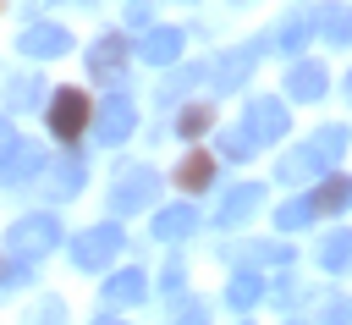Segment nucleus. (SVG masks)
I'll use <instances>...</instances> for the list:
<instances>
[{"label": "nucleus", "mask_w": 352, "mask_h": 325, "mask_svg": "<svg viewBox=\"0 0 352 325\" xmlns=\"http://www.w3.org/2000/svg\"><path fill=\"white\" fill-rule=\"evenodd\" d=\"M314 143H319V154L330 160V171L341 165V154H346V127H319L314 132Z\"/></svg>", "instance_id": "obj_30"}, {"label": "nucleus", "mask_w": 352, "mask_h": 325, "mask_svg": "<svg viewBox=\"0 0 352 325\" xmlns=\"http://www.w3.org/2000/svg\"><path fill=\"white\" fill-rule=\"evenodd\" d=\"M94 121V110H88V94L82 88H55L50 94V132L60 138V143H77V132Z\"/></svg>", "instance_id": "obj_4"}, {"label": "nucleus", "mask_w": 352, "mask_h": 325, "mask_svg": "<svg viewBox=\"0 0 352 325\" xmlns=\"http://www.w3.org/2000/svg\"><path fill=\"white\" fill-rule=\"evenodd\" d=\"M270 50V39L264 44H236V50H226L214 66H209V77H214V94H236L248 77H253V66H258V55Z\"/></svg>", "instance_id": "obj_6"}, {"label": "nucleus", "mask_w": 352, "mask_h": 325, "mask_svg": "<svg viewBox=\"0 0 352 325\" xmlns=\"http://www.w3.org/2000/svg\"><path fill=\"white\" fill-rule=\"evenodd\" d=\"M11 149H16V127L0 116V165H6V154H11Z\"/></svg>", "instance_id": "obj_36"}, {"label": "nucleus", "mask_w": 352, "mask_h": 325, "mask_svg": "<svg viewBox=\"0 0 352 325\" xmlns=\"http://www.w3.org/2000/svg\"><path fill=\"white\" fill-rule=\"evenodd\" d=\"M182 28H143V39H138V61H148V66H170L176 55H182Z\"/></svg>", "instance_id": "obj_13"}, {"label": "nucleus", "mask_w": 352, "mask_h": 325, "mask_svg": "<svg viewBox=\"0 0 352 325\" xmlns=\"http://www.w3.org/2000/svg\"><path fill=\"white\" fill-rule=\"evenodd\" d=\"M132 127H138V105L121 88H110L104 105H99V116H94V138L99 143H121V138H132Z\"/></svg>", "instance_id": "obj_7"}, {"label": "nucleus", "mask_w": 352, "mask_h": 325, "mask_svg": "<svg viewBox=\"0 0 352 325\" xmlns=\"http://www.w3.org/2000/svg\"><path fill=\"white\" fill-rule=\"evenodd\" d=\"M242 127L258 138V143H275V138H286V105L280 99H270V94H258V99H248V116H242Z\"/></svg>", "instance_id": "obj_9"}, {"label": "nucleus", "mask_w": 352, "mask_h": 325, "mask_svg": "<svg viewBox=\"0 0 352 325\" xmlns=\"http://www.w3.org/2000/svg\"><path fill=\"white\" fill-rule=\"evenodd\" d=\"M204 77H209V66H204V61H192V66H176V72L160 83V105H176V99H182L192 83H204Z\"/></svg>", "instance_id": "obj_23"}, {"label": "nucleus", "mask_w": 352, "mask_h": 325, "mask_svg": "<svg viewBox=\"0 0 352 325\" xmlns=\"http://www.w3.org/2000/svg\"><path fill=\"white\" fill-rule=\"evenodd\" d=\"M308 33H314V28H308V17H286V22L275 28V39H270V44H275L280 55H297V50L308 44Z\"/></svg>", "instance_id": "obj_27"}, {"label": "nucleus", "mask_w": 352, "mask_h": 325, "mask_svg": "<svg viewBox=\"0 0 352 325\" xmlns=\"http://www.w3.org/2000/svg\"><path fill=\"white\" fill-rule=\"evenodd\" d=\"M16 50H22V55H33V61H55V55H66V50H72V33H66V28H55V22H28V28H22V39H16Z\"/></svg>", "instance_id": "obj_10"}, {"label": "nucleus", "mask_w": 352, "mask_h": 325, "mask_svg": "<svg viewBox=\"0 0 352 325\" xmlns=\"http://www.w3.org/2000/svg\"><path fill=\"white\" fill-rule=\"evenodd\" d=\"M314 220V198H286L280 209H275V226L280 231H297V226H308Z\"/></svg>", "instance_id": "obj_29"}, {"label": "nucleus", "mask_w": 352, "mask_h": 325, "mask_svg": "<svg viewBox=\"0 0 352 325\" xmlns=\"http://www.w3.org/2000/svg\"><path fill=\"white\" fill-rule=\"evenodd\" d=\"M82 182H88V160H82V149H66L60 160H50V171H38L44 198H72V193H82Z\"/></svg>", "instance_id": "obj_8"}, {"label": "nucleus", "mask_w": 352, "mask_h": 325, "mask_svg": "<svg viewBox=\"0 0 352 325\" xmlns=\"http://www.w3.org/2000/svg\"><path fill=\"white\" fill-rule=\"evenodd\" d=\"M170 325H209V303L182 297V303H176V314H170Z\"/></svg>", "instance_id": "obj_31"}, {"label": "nucleus", "mask_w": 352, "mask_h": 325, "mask_svg": "<svg viewBox=\"0 0 352 325\" xmlns=\"http://www.w3.org/2000/svg\"><path fill=\"white\" fill-rule=\"evenodd\" d=\"M121 248H126V231L116 220H104V226H88V231L72 237V264L77 270H104L110 259H121Z\"/></svg>", "instance_id": "obj_1"}, {"label": "nucleus", "mask_w": 352, "mask_h": 325, "mask_svg": "<svg viewBox=\"0 0 352 325\" xmlns=\"http://www.w3.org/2000/svg\"><path fill=\"white\" fill-rule=\"evenodd\" d=\"M126 22H132V28H148V0H132V11H126Z\"/></svg>", "instance_id": "obj_37"}, {"label": "nucleus", "mask_w": 352, "mask_h": 325, "mask_svg": "<svg viewBox=\"0 0 352 325\" xmlns=\"http://www.w3.org/2000/svg\"><path fill=\"white\" fill-rule=\"evenodd\" d=\"M198 231V209L192 204H165L160 215H154V237L160 242H187Z\"/></svg>", "instance_id": "obj_16"}, {"label": "nucleus", "mask_w": 352, "mask_h": 325, "mask_svg": "<svg viewBox=\"0 0 352 325\" xmlns=\"http://www.w3.org/2000/svg\"><path fill=\"white\" fill-rule=\"evenodd\" d=\"M143 292H148L143 270L126 264V270H116V275L104 281V308H132V303H143Z\"/></svg>", "instance_id": "obj_17"}, {"label": "nucleus", "mask_w": 352, "mask_h": 325, "mask_svg": "<svg viewBox=\"0 0 352 325\" xmlns=\"http://www.w3.org/2000/svg\"><path fill=\"white\" fill-rule=\"evenodd\" d=\"M55 242H60V220L44 215V209H38V215H22V220L6 231V248H11L16 259H33V264H38Z\"/></svg>", "instance_id": "obj_2"}, {"label": "nucleus", "mask_w": 352, "mask_h": 325, "mask_svg": "<svg viewBox=\"0 0 352 325\" xmlns=\"http://www.w3.org/2000/svg\"><path fill=\"white\" fill-rule=\"evenodd\" d=\"M308 198H314V215H341V209L352 204V176H330V171H324V182H319Z\"/></svg>", "instance_id": "obj_20"}, {"label": "nucleus", "mask_w": 352, "mask_h": 325, "mask_svg": "<svg viewBox=\"0 0 352 325\" xmlns=\"http://www.w3.org/2000/svg\"><path fill=\"white\" fill-rule=\"evenodd\" d=\"M99 325H116V319H99Z\"/></svg>", "instance_id": "obj_39"}, {"label": "nucleus", "mask_w": 352, "mask_h": 325, "mask_svg": "<svg viewBox=\"0 0 352 325\" xmlns=\"http://www.w3.org/2000/svg\"><path fill=\"white\" fill-rule=\"evenodd\" d=\"M154 198H160V171H148V165L116 171V187H110V209H116V215H138V209H148Z\"/></svg>", "instance_id": "obj_3"}, {"label": "nucleus", "mask_w": 352, "mask_h": 325, "mask_svg": "<svg viewBox=\"0 0 352 325\" xmlns=\"http://www.w3.org/2000/svg\"><path fill=\"white\" fill-rule=\"evenodd\" d=\"M324 171H330V160H324V154H319V143L308 138V143H297V149H286V154H280V171H275V176L297 187V182H314V176H324Z\"/></svg>", "instance_id": "obj_11"}, {"label": "nucleus", "mask_w": 352, "mask_h": 325, "mask_svg": "<svg viewBox=\"0 0 352 325\" xmlns=\"http://www.w3.org/2000/svg\"><path fill=\"white\" fill-rule=\"evenodd\" d=\"M214 149H220L226 160H253L258 138H253L248 127H220V132H214Z\"/></svg>", "instance_id": "obj_26"}, {"label": "nucleus", "mask_w": 352, "mask_h": 325, "mask_svg": "<svg viewBox=\"0 0 352 325\" xmlns=\"http://www.w3.org/2000/svg\"><path fill=\"white\" fill-rule=\"evenodd\" d=\"M314 259H319L324 270H352V231H346V226H341V231H324Z\"/></svg>", "instance_id": "obj_21"}, {"label": "nucleus", "mask_w": 352, "mask_h": 325, "mask_svg": "<svg viewBox=\"0 0 352 325\" xmlns=\"http://www.w3.org/2000/svg\"><path fill=\"white\" fill-rule=\"evenodd\" d=\"M226 303H231L236 314H248L253 303H264V275H258L253 264H242V270L231 275V286H226Z\"/></svg>", "instance_id": "obj_19"}, {"label": "nucleus", "mask_w": 352, "mask_h": 325, "mask_svg": "<svg viewBox=\"0 0 352 325\" xmlns=\"http://www.w3.org/2000/svg\"><path fill=\"white\" fill-rule=\"evenodd\" d=\"M308 28H314L324 44H352V6H341V0H319V6L308 11Z\"/></svg>", "instance_id": "obj_12"}, {"label": "nucleus", "mask_w": 352, "mask_h": 325, "mask_svg": "<svg viewBox=\"0 0 352 325\" xmlns=\"http://www.w3.org/2000/svg\"><path fill=\"white\" fill-rule=\"evenodd\" d=\"M346 99H352V72H346Z\"/></svg>", "instance_id": "obj_38"}, {"label": "nucleus", "mask_w": 352, "mask_h": 325, "mask_svg": "<svg viewBox=\"0 0 352 325\" xmlns=\"http://www.w3.org/2000/svg\"><path fill=\"white\" fill-rule=\"evenodd\" d=\"M264 292H270V297H275V303H280V308H292V303H297V292H302V286H297V281H292V275H286V281H275V286H264Z\"/></svg>", "instance_id": "obj_35"}, {"label": "nucleus", "mask_w": 352, "mask_h": 325, "mask_svg": "<svg viewBox=\"0 0 352 325\" xmlns=\"http://www.w3.org/2000/svg\"><path fill=\"white\" fill-rule=\"evenodd\" d=\"M0 275H6V270H0Z\"/></svg>", "instance_id": "obj_40"}, {"label": "nucleus", "mask_w": 352, "mask_h": 325, "mask_svg": "<svg viewBox=\"0 0 352 325\" xmlns=\"http://www.w3.org/2000/svg\"><path fill=\"white\" fill-rule=\"evenodd\" d=\"M44 105V77H11L6 83V110H33Z\"/></svg>", "instance_id": "obj_25"}, {"label": "nucleus", "mask_w": 352, "mask_h": 325, "mask_svg": "<svg viewBox=\"0 0 352 325\" xmlns=\"http://www.w3.org/2000/svg\"><path fill=\"white\" fill-rule=\"evenodd\" d=\"M314 325H352V297H324Z\"/></svg>", "instance_id": "obj_32"}, {"label": "nucleus", "mask_w": 352, "mask_h": 325, "mask_svg": "<svg viewBox=\"0 0 352 325\" xmlns=\"http://www.w3.org/2000/svg\"><path fill=\"white\" fill-rule=\"evenodd\" d=\"M182 281H187L182 259H165V270H160V286H165V292H182Z\"/></svg>", "instance_id": "obj_34"}, {"label": "nucleus", "mask_w": 352, "mask_h": 325, "mask_svg": "<svg viewBox=\"0 0 352 325\" xmlns=\"http://www.w3.org/2000/svg\"><path fill=\"white\" fill-rule=\"evenodd\" d=\"M28 325H66V303H60V297H44V303L28 314Z\"/></svg>", "instance_id": "obj_33"}, {"label": "nucleus", "mask_w": 352, "mask_h": 325, "mask_svg": "<svg viewBox=\"0 0 352 325\" xmlns=\"http://www.w3.org/2000/svg\"><path fill=\"white\" fill-rule=\"evenodd\" d=\"M264 204V187L258 182H242V187H231L226 198H220V209H214V226H242L253 209Z\"/></svg>", "instance_id": "obj_15"}, {"label": "nucleus", "mask_w": 352, "mask_h": 325, "mask_svg": "<svg viewBox=\"0 0 352 325\" xmlns=\"http://www.w3.org/2000/svg\"><path fill=\"white\" fill-rule=\"evenodd\" d=\"M324 83H330V77H324L319 61H292V72H286V94H292V99H319Z\"/></svg>", "instance_id": "obj_18"}, {"label": "nucleus", "mask_w": 352, "mask_h": 325, "mask_svg": "<svg viewBox=\"0 0 352 325\" xmlns=\"http://www.w3.org/2000/svg\"><path fill=\"white\" fill-rule=\"evenodd\" d=\"M44 165H50V154H44L38 143L16 138V149H11V154H6V165H0V182H6V187H22V182H28V176H38Z\"/></svg>", "instance_id": "obj_14"}, {"label": "nucleus", "mask_w": 352, "mask_h": 325, "mask_svg": "<svg viewBox=\"0 0 352 325\" xmlns=\"http://www.w3.org/2000/svg\"><path fill=\"white\" fill-rule=\"evenodd\" d=\"M214 127V105H182L176 110V132L182 138H198V132H209Z\"/></svg>", "instance_id": "obj_28"}, {"label": "nucleus", "mask_w": 352, "mask_h": 325, "mask_svg": "<svg viewBox=\"0 0 352 325\" xmlns=\"http://www.w3.org/2000/svg\"><path fill=\"white\" fill-rule=\"evenodd\" d=\"M231 259L236 264H292L297 253L286 242H242V248H231Z\"/></svg>", "instance_id": "obj_22"}, {"label": "nucleus", "mask_w": 352, "mask_h": 325, "mask_svg": "<svg viewBox=\"0 0 352 325\" xmlns=\"http://www.w3.org/2000/svg\"><path fill=\"white\" fill-rule=\"evenodd\" d=\"M176 182H182V193H204V187L214 182V160H209V154H187V160L176 165Z\"/></svg>", "instance_id": "obj_24"}, {"label": "nucleus", "mask_w": 352, "mask_h": 325, "mask_svg": "<svg viewBox=\"0 0 352 325\" xmlns=\"http://www.w3.org/2000/svg\"><path fill=\"white\" fill-rule=\"evenodd\" d=\"M126 61H132L126 33H99V39L88 44V77H94V83H121V77H126Z\"/></svg>", "instance_id": "obj_5"}]
</instances>
